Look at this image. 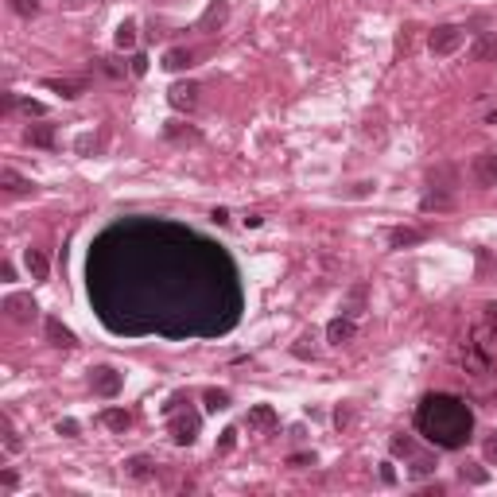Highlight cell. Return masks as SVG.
I'll return each instance as SVG.
<instances>
[{"label": "cell", "instance_id": "cell-31", "mask_svg": "<svg viewBox=\"0 0 497 497\" xmlns=\"http://www.w3.org/2000/svg\"><path fill=\"white\" fill-rule=\"evenodd\" d=\"M307 342H311V338L304 334V338H299V346H295L292 354H295V358H307V354H315V346H307Z\"/></svg>", "mask_w": 497, "mask_h": 497}, {"label": "cell", "instance_id": "cell-35", "mask_svg": "<svg viewBox=\"0 0 497 497\" xmlns=\"http://www.w3.org/2000/svg\"><path fill=\"white\" fill-rule=\"evenodd\" d=\"M381 482H385V486H393V482H396V470H393V463H385V466H381Z\"/></svg>", "mask_w": 497, "mask_h": 497}, {"label": "cell", "instance_id": "cell-2", "mask_svg": "<svg viewBox=\"0 0 497 497\" xmlns=\"http://www.w3.org/2000/svg\"><path fill=\"white\" fill-rule=\"evenodd\" d=\"M121 385H125V377H121L113 365H97V369H90V388L97 396H105V400H113V396L121 393Z\"/></svg>", "mask_w": 497, "mask_h": 497}, {"label": "cell", "instance_id": "cell-16", "mask_svg": "<svg viewBox=\"0 0 497 497\" xmlns=\"http://www.w3.org/2000/svg\"><path fill=\"white\" fill-rule=\"evenodd\" d=\"M102 423H105V428H113V431H128V428H132V416H128L125 408H105Z\"/></svg>", "mask_w": 497, "mask_h": 497}, {"label": "cell", "instance_id": "cell-37", "mask_svg": "<svg viewBox=\"0 0 497 497\" xmlns=\"http://www.w3.org/2000/svg\"><path fill=\"white\" fill-rule=\"evenodd\" d=\"M287 463H292V466H307V463H315V455H292Z\"/></svg>", "mask_w": 497, "mask_h": 497}, {"label": "cell", "instance_id": "cell-33", "mask_svg": "<svg viewBox=\"0 0 497 497\" xmlns=\"http://www.w3.org/2000/svg\"><path fill=\"white\" fill-rule=\"evenodd\" d=\"M210 218H214V226H226V222H229V210H226V206H214Z\"/></svg>", "mask_w": 497, "mask_h": 497}, {"label": "cell", "instance_id": "cell-13", "mask_svg": "<svg viewBox=\"0 0 497 497\" xmlns=\"http://www.w3.org/2000/svg\"><path fill=\"white\" fill-rule=\"evenodd\" d=\"M24 140L32 144V148H55V128L51 125H27Z\"/></svg>", "mask_w": 497, "mask_h": 497}, {"label": "cell", "instance_id": "cell-38", "mask_svg": "<svg viewBox=\"0 0 497 497\" xmlns=\"http://www.w3.org/2000/svg\"><path fill=\"white\" fill-rule=\"evenodd\" d=\"M0 276H4V280H16V268H12V261L0 264Z\"/></svg>", "mask_w": 497, "mask_h": 497}, {"label": "cell", "instance_id": "cell-32", "mask_svg": "<svg viewBox=\"0 0 497 497\" xmlns=\"http://www.w3.org/2000/svg\"><path fill=\"white\" fill-rule=\"evenodd\" d=\"M20 109L32 113V117H43V105H39V102H32V97H27V102H20Z\"/></svg>", "mask_w": 497, "mask_h": 497}, {"label": "cell", "instance_id": "cell-28", "mask_svg": "<svg viewBox=\"0 0 497 497\" xmlns=\"http://www.w3.org/2000/svg\"><path fill=\"white\" fill-rule=\"evenodd\" d=\"M233 447H237V431H233V428H229V431H222V443H218V451H222V455H229Z\"/></svg>", "mask_w": 497, "mask_h": 497}, {"label": "cell", "instance_id": "cell-25", "mask_svg": "<svg viewBox=\"0 0 497 497\" xmlns=\"http://www.w3.org/2000/svg\"><path fill=\"white\" fill-rule=\"evenodd\" d=\"M12 8H16V16H24V20H32V16H39V0H12Z\"/></svg>", "mask_w": 497, "mask_h": 497}, {"label": "cell", "instance_id": "cell-29", "mask_svg": "<svg viewBox=\"0 0 497 497\" xmlns=\"http://www.w3.org/2000/svg\"><path fill=\"white\" fill-rule=\"evenodd\" d=\"M128 70H132L136 78H144V74H148V55H132V67H128Z\"/></svg>", "mask_w": 497, "mask_h": 497}, {"label": "cell", "instance_id": "cell-24", "mask_svg": "<svg viewBox=\"0 0 497 497\" xmlns=\"http://www.w3.org/2000/svg\"><path fill=\"white\" fill-rule=\"evenodd\" d=\"M0 428H4V447H8V455H16V451H20L24 443H20V435H16V428H12V420H8V416L0 420Z\"/></svg>", "mask_w": 497, "mask_h": 497}, {"label": "cell", "instance_id": "cell-15", "mask_svg": "<svg viewBox=\"0 0 497 497\" xmlns=\"http://www.w3.org/2000/svg\"><path fill=\"white\" fill-rule=\"evenodd\" d=\"M24 264H27V272H32V280H47V272H51V264H47V257H43L39 249H27Z\"/></svg>", "mask_w": 497, "mask_h": 497}, {"label": "cell", "instance_id": "cell-27", "mask_svg": "<svg viewBox=\"0 0 497 497\" xmlns=\"http://www.w3.org/2000/svg\"><path fill=\"white\" fill-rule=\"evenodd\" d=\"M412 451H416V443L408 435H396L393 439V455H412Z\"/></svg>", "mask_w": 497, "mask_h": 497}, {"label": "cell", "instance_id": "cell-20", "mask_svg": "<svg viewBox=\"0 0 497 497\" xmlns=\"http://www.w3.org/2000/svg\"><path fill=\"white\" fill-rule=\"evenodd\" d=\"M423 241V233L420 229H393V237H388V245H393V249H404V245H420Z\"/></svg>", "mask_w": 497, "mask_h": 497}, {"label": "cell", "instance_id": "cell-21", "mask_svg": "<svg viewBox=\"0 0 497 497\" xmlns=\"http://www.w3.org/2000/svg\"><path fill=\"white\" fill-rule=\"evenodd\" d=\"M346 315H350V319H358V315L365 311V284H358L354 292H350V299H346V307H342Z\"/></svg>", "mask_w": 497, "mask_h": 497}, {"label": "cell", "instance_id": "cell-22", "mask_svg": "<svg viewBox=\"0 0 497 497\" xmlns=\"http://www.w3.org/2000/svg\"><path fill=\"white\" fill-rule=\"evenodd\" d=\"M206 412H222V408H229V393H222V388H206Z\"/></svg>", "mask_w": 497, "mask_h": 497}, {"label": "cell", "instance_id": "cell-4", "mask_svg": "<svg viewBox=\"0 0 497 497\" xmlns=\"http://www.w3.org/2000/svg\"><path fill=\"white\" fill-rule=\"evenodd\" d=\"M198 93H203V90H198L194 82H175V86L168 90V102H171V109L191 113L194 105H198Z\"/></svg>", "mask_w": 497, "mask_h": 497}, {"label": "cell", "instance_id": "cell-1", "mask_svg": "<svg viewBox=\"0 0 497 497\" xmlns=\"http://www.w3.org/2000/svg\"><path fill=\"white\" fill-rule=\"evenodd\" d=\"M463 43H466V32L458 24H439L435 32L428 35V51L439 55V59H447V55H455Z\"/></svg>", "mask_w": 497, "mask_h": 497}, {"label": "cell", "instance_id": "cell-7", "mask_svg": "<svg viewBox=\"0 0 497 497\" xmlns=\"http://www.w3.org/2000/svg\"><path fill=\"white\" fill-rule=\"evenodd\" d=\"M125 478H128V482H152V478H156V463H152L148 455L125 458Z\"/></svg>", "mask_w": 497, "mask_h": 497}, {"label": "cell", "instance_id": "cell-23", "mask_svg": "<svg viewBox=\"0 0 497 497\" xmlns=\"http://www.w3.org/2000/svg\"><path fill=\"white\" fill-rule=\"evenodd\" d=\"M458 478H463V482H470V486H486V482H489V474L482 470V466H470V463H466L463 470H458Z\"/></svg>", "mask_w": 497, "mask_h": 497}, {"label": "cell", "instance_id": "cell-12", "mask_svg": "<svg viewBox=\"0 0 497 497\" xmlns=\"http://www.w3.org/2000/svg\"><path fill=\"white\" fill-rule=\"evenodd\" d=\"M4 311H12L16 322H27V319H35V299L32 295H12L8 304H4Z\"/></svg>", "mask_w": 497, "mask_h": 497}, {"label": "cell", "instance_id": "cell-9", "mask_svg": "<svg viewBox=\"0 0 497 497\" xmlns=\"http://www.w3.org/2000/svg\"><path fill=\"white\" fill-rule=\"evenodd\" d=\"M0 186H4V194H32L35 186H32V179H24L20 171H12V168H0Z\"/></svg>", "mask_w": 497, "mask_h": 497}, {"label": "cell", "instance_id": "cell-18", "mask_svg": "<svg viewBox=\"0 0 497 497\" xmlns=\"http://www.w3.org/2000/svg\"><path fill=\"white\" fill-rule=\"evenodd\" d=\"M451 206H455L451 191H435V186H431V191L423 194V210H451Z\"/></svg>", "mask_w": 497, "mask_h": 497}, {"label": "cell", "instance_id": "cell-5", "mask_svg": "<svg viewBox=\"0 0 497 497\" xmlns=\"http://www.w3.org/2000/svg\"><path fill=\"white\" fill-rule=\"evenodd\" d=\"M354 334H358V319H350V315H338V319L327 322V342H330V346L354 342Z\"/></svg>", "mask_w": 497, "mask_h": 497}, {"label": "cell", "instance_id": "cell-19", "mask_svg": "<svg viewBox=\"0 0 497 497\" xmlns=\"http://www.w3.org/2000/svg\"><path fill=\"white\" fill-rule=\"evenodd\" d=\"M113 43H117L121 51H132V47H136V24H132V20L117 24V32H113Z\"/></svg>", "mask_w": 497, "mask_h": 497}, {"label": "cell", "instance_id": "cell-10", "mask_svg": "<svg viewBox=\"0 0 497 497\" xmlns=\"http://www.w3.org/2000/svg\"><path fill=\"white\" fill-rule=\"evenodd\" d=\"M470 59L474 62H493L497 59V35H478L470 43Z\"/></svg>", "mask_w": 497, "mask_h": 497}, {"label": "cell", "instance_id": "cell-30", "mask_svg": "<svg viewBox=\"0 0 497 497\" xmlns=\"http://www.w3.org/2000/svg\"><path fill=\"white\" fill-rule=\"evenodd\" d=\"M482 451H486V463H497V431L486 439V447H482Z\"/></svg>", "mask_w": 497, "mask_h": 497}, {"label": "cell", "instance_id": "cell-17", "mask_svg": "<svg viewBox=\"0 0 497 497\" xmlns=\"http://www.w3.org/2000/svg\"><path fill=\"white\" fill-rule=\"evenodd\" d=\"M47 90L62 93L67 102H74V97H82V82H70V78H47Z\"/></svg>", "mask_w": 497, "mask_h": 497}, {"label": "cell", "instance_id": "cell-36", "mask_svg": "<svg viewBox=\"0 0 497 497\" xmlns=\"http://www.w3.org/2000/svg\"><path fill=\"white\" fill-rule=\"evenodd\" d=\"M16 474H12V470H4V474H0V486H4V489H16Z\"/></svg>", "mask_w": 497, "mask_h": 497}, {"label": "cell", "instance_id": "cell-8", "mask_svg": "<svg viewBox=\"0 0 497 497\" xmlns=\"http://www.w3.org/2000/svg\"><path fill=\"white\" fill-rule=\"evenodd\" d=\"M47 338H51V346H59V350H74L78 346V338H74V330L70 327H62V319H47Z\"/></svg>", "mask_w": 497, "mask_h": 497}, {"label": "cell", "instance_id": "cell-6", "mask_svg": "<svg viewBox=\"0 0 497 497\" xmlns=\"http://www.w3.org/2000/svg\"><path fill=\"white\" fill-rule=\"evenodd\" d=\"M171 439H175L179 447H191L194 439H198V416L194 412L175 416V420H171Z\"/></svg>", "mask_w": 497, "mask_h": 497}, {"label": "cell", "instance_id": "cell-11", "mask_svg": "<svg viewBox=\"0 0 497 497\" xmlns=\"http://www.w3.org/2000/svg\"><path fill=\"white\" fill-rule=\"evenodd\" d=\"M249 431H268V428H276V412H272V404H257V408H249Z\"/></svg>", "mask_w": 497, "mask_h": 497}, {"label": "cell", "instance_id": "cell-14", "mask_svg": "<svg viewBox=\"0 0 497 497\" xmlns=\"http://www.w3.org/2000/svg\"><path fill=\"white\" fill-rule=\"evenodd\" d=\"M163 67H168L171 74H179V70H191V67H194V55L186 51V47H171V51L163 55Z\"/></svg>", "mask_w": 497, "mask_h": 497}, {"label": "cell", "instance_id": "cell-34", "mask_svg": "<svg viewBox=\"0 0 497 497\" xmlns=\"http://www.w3.org/2000/svg\"><path fill=\"white\" fill-rule=\"evenodd\" d=\"M168 136H171V140H179V136H183V128L168 125ZM186 136H191V140H198V132H194V128H186Z\"/></svg>", "mask_w": 497, "mask_h": 497}, {"label": "cell", "instance_id": "cell-3", "mask_svg": "<svg viewBox=\"0 0 497 497\" xmlns=\"http://www.w3.org/2000/svg\"><path fill=\"white\" fill-rule=\"evenodd\" d=\"M470 175H474V183L478 186H497V152L489 148V152H478L474 156V163H470Z\"/></svg>", "mask_w": 497, "mask_h": 497}, {"label": "cell", "instance_id": "cell-26", "mask_svg": "<svg viewBox=\"0 0 497 497\" xmlns=\"http://www.w3.org/2000/svg\"><path fill=\"white\" fill-rule=\"evenodd\" d=\"M55 431H59V435H67V439H78V435H82L78 420H59V423H55Z\"/></svg>", "mask_w": 497, "mask_h": 497}]
</instances>
